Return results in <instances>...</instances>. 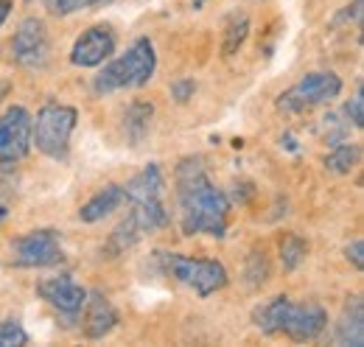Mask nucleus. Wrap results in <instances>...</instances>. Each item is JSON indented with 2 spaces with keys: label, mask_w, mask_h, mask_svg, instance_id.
I'll return each mask as SVG.
<instances>
[{
  "label": "nucleus",
  "mask_w": 364,
  "mask_h": 347,
  "mask_svg": "<svg viewBox=\"0 0 364 347\" xmlns=\"http://www.w3.org/2000/svg\"><path fill=\"white\" fill-rule=\"evenodd\" d=\"M328 325V314L317 303H291L283 311V322H280V333L294 339V342H309L317 339Z\"/></svg>",
  "instance_id": "obj_8"
},
{
  "label": "nucleus",
  "mask_w": 364,
  "mask_h": 347,
  "mask_svg": "<svg viewBox=\"0 0 364 347\" xmlns=\"http://www.w3.org/2000/svg\"><path fill=\"white\" fill-rule=\"evenodd\" d=\"M247 34H250V17L241 11H235V14H230L228 17V26H225V40H222V53L225 56H232V53H238V48L244 45L247 40Z\"/></svg>",
  "instance_id": "obj_17"
},
{
  "label": "nucleus",
  "mask_w": 364,
  "mask_h": 347,
  "mask_svg": "<svg viewBox=\"0 0 364 347\" xmlns=\"http://www.w3.org/2000/svg\"><path fill=\"white\" fill-rule=\"evenodd\" d=\"M339 92H342V79L336 73H309L277 98V107L283 112H303L333 101Z\"/></svg>",
  "instance_id": "obj_5"
},
{
  "label": "nucleus",
  "mask_w": 364,
  "mask_h": 347,
  "mask_svg": "<svg viewBox=\"0 0 364 347\" xmlns=\"http://www.w3.org/2000/svg\"><path fill=\"white\" fill-rule=\"evenodd\" d=\"M163 193V174L157 163H149L143 171L137 174L135 179L127 182L124 188V199L132 205V202H149V199H160Z\"/></svg>",
  "instance_id": "obj_14"
},
{
  "label": "nucleus",
  "mask_w": 364,
  "mask_h": 347,
  "mask_svg": "<svg viewBox=\"0 0 364 347\" xmlns=\"http://www.w3.org/2000/svg\"><path fill=\"white\" fill-rule=\"evenodd\" d=\"M345 115L353 121V127H356V129H362V124H364V95L362 92H356V95L348 101Z\"/></svg>",
  "instance_id": "obj_25"
},
{
  "label": "nucleus",
  "mask_w": 364,
  "mask_h": 347,
  "mask_svg": "<svg viewBox=\"0 0 364 347\" xmlns=\"http://www.w3.org/2000/svg\"><path fill=\"white\" fill-rule=\"evenodd\" d=\"M362 252H364V244L362 241H353L348 250H345V255H348V260L356 266V269H362L364 266V258H362Z\"/></svg>",
  "instance_id": "obj_27"
},
{
  "label": "nucleus",
  "mask_w": 364,
  "mask_h": 347,
  "mask_svg": "<svg viewBox=\"0 0 364 347\" xmlns=\"http://www.w3.org/2000/svg\"><path fill=\"white\" fill-rule=\"evenodd\" d=\"M157 68V53L154 45L146 37H140L132 43L127 53H121L118 59H112L98 76H95V92H115V90H127V87H143Z\"/></svg>",
  "instance_id": "obj_2"
},
{
  "label": "nucleus",
  "mask_w": 364,
  "mask_h": 347,
  "mask_svg": "<svg viewBox=\"0 0 364 347\" xmlns=\"http://www.w3.org/2000/svg\"><path fill=\"white\" fill-rule=\"evenodd\" d=\"M0 218H3V210H0Z\"/></svg>",
  "instance_id": "obj_31"
},
{
  "label": "nucleus",
  "mask_w": 364,
  "mask_h": 347,
  "mask_svg": "<svg viewBox=\"0 0 364 347\" xmlns=\"http://www.w3.org/2000/svg\"><path fill=\"white\" fill-rule=\"evenodd\" d=\"M286 305H289V297H272V300H267L264 305H258L255 314H252L255 328H258L261 333H267V336L280 333V322H283Z\"/></svg>",
  "instance_id": "obj_16"
},
{
  "label": "nucleus",
  "mask_w": 364,
  "mask_h": 347,
  "mask_svg": "<svg viewBox=\"0 0 364 347\" xmlns=\"http://www.w3.org/2000/svg\"><path fill=\"white\" fill-rule=\"evenodd\" d=\"M247 277H250V286H261V283H267V277H269V266H267L264 252H252L250 269H247Z\"/></svg>",
  "instance_id": "obj_24"
},
{
  "label": "nucleus",
  "mask_w": 364,
  "mask_h": 347,
  "mask_svg": "<svg viewBox=\"0 0 364 347\" xmlns=\"http://www.w3.org/2000/svg\"><path fill=\"white\" fill-rule=\"evenodd\" d=\"M127 199H124V188L121 185H107V188H101L95 196H92L87 205H82V210H79V218L82 221H101V218H107L112 210H118L121 205H124Z\"/></svg>",
  "instance_id": "obj_15"
},
{
  "label": "nucleus",
  "mask_w": 364,
  "mask_h": 347,
  "mask_svg": "<svg viewBox=\"0 0 364 347\" xmlns=\"http://www.w3.org/2000/svg\"><path fill=\"white\" fill-rule=\"evenodd\" d=\"M79 112L65 104H46L31 121V143L50 160H68L70 134L76 129Z\"/></svg>",
  "instance_id": "obj_3"
},
{
  "label": "nucleus",
  "mask_w": 364,
  "mask_h": 347,
  "mask_svg": "<svg viewBox=\"0 0 364 347\" xmlns=\"http://www.w3.org/2000/svg\"><path fill=\"white\" fill-rule=\"evenodd\" d=\"M31 115L26 107H9L0 115V163H14L31 149Z\"/></svg>",
  "instance_id": "obj_7"
},
{
  "label": "nucleus",
  "mask_w": 364,
  "mask_h": 347,
  "mask_svg": "<svg viewBox=\"0 0 364 347\" xmlns=\"http://www.w3.org/2000/svg\"><path fill=\"white\" fill-rule=\"evenodd\" d=\"M11 53L14 62L23 68H43L48 59V34L46 23L37 17H28L20 23V28L14 31L11 40Z\"/></svg>",
  "instance_id": "obj_9"
},
{
  "label": "nucleus",
  "mask_w": 364,
  "mask_h": 347,
  "mask_svg": "<svg viewBox=\"0 0 364 347\" xmlns=\"http://www.w3.org/2000/svg\"><path fill=\"white\" fill-rule=\"evenodd\" d=\"M95 3L98 0H46L48 11L56 14V17H68L73 11H85V9H90Z\"/></svg>",
  "instance_id": "obj_23"
},
{
  "label": "nucleus",
  "mask_w": 364,
  "mask_h": 347,
  "mask_svg": "<svg viewBox=\"0 0 364 347\" xmlns=\"http://www.w3.org/2000/svg\"><path fill=\"white\" fill-rule=\"evenodd\" d=\"M336 342L345 347L364 345V303L362 297H348L342 316L336 322Z\"/></svg>",
  "instance_id": "obj_13"
},
{
  "label": "nucleus",
  "mask_w": 364,
  "mask_h": 347,
  "mask_svg": "<svg viewBox=\"0 0 364 347\" xmlns=\"http://www.w3.org/2000/svg\"><path fill=\"white\" fill-rule=\"evenodd\" d=\"M115 53V34L109 26H92L70 48V62L76 68H98Z\"/></svg>",
  "instance_id": "obj_10"
},
{
  "label": "nucleus",
  "mask_w": 364,
  "mask_h": 347,
  "mask_svg": "<svg viewBox=\"0 0 364 347\" xmlns=\"http://www.w3.org/2000/svg\"><path fill=\"white\" fill-rule=\"evenodd\" d=\"M191 3H193V9H199V6H205L208 0H191Z\"/></svg>",
  "instance_id": "obj_29"
},
{
  "label": "nucleus",
  "mask_w": 364,
  "mask_h": 347,
  "mask_svg": "<svg viewBox=\"0 0 364 347\" xmlns=\"http://www.w3.org/2000/svg\"><path fill=\"white\" fill-rule=\"evenodd\" d=\"M11 6H14V0H0V28H3V23H6V17H9Z\"/></svg>",
  "instance_id": "obj_28"
},
{
  "label": "nucleus",
  "mask_w": 364,
  "mask_h": 347,
  "mask_svg": "<svg viewBox=\"0 0 364 347\" xmlns=\"http://www.w3.org/2000/svg\"><path fill=\"white\" fill-rule=\"evenodd\" d=\"M177 202L180 224L185 235H213L225 238L228 233L230 202L205 171L202 157H185L177 166Z\"/></svg>",
  "instance_id": "obj_1"
},
{
  "label": "nucleus",
  "mask_w": 364,
  "mask_h": 347,
  "mask_svg": "<svg viewBox=\"0 0 364 347\" xmlns=\"http://www.w3.org/2000/svg\"><path fill=\"white\" fill-rule=\"evenodd\" d=\"M193 90H196V85H193L191 79H182V82H174V87H171V95H174L180 104H185V101L193 95Z\"/></svg>",
  "instance_id": "obj_26"
},
{
  "label": "nucleus",
  "mask_w": 364,
  "mask_h": 347,
  "mask_svg": "<svg viewBox=\"0 0 364 347\" xmlns=\"http://www.w3.org/2000/svg\"><path fill=\"white\" fill-rule=\"evenodd\" d=\"M151 115H154V107L151 104H143V101H137V104H132L127 110V134H129L132 146H137L146 137L149 124H151Z\"/></svg>",
  "instance_id": "obj_18"
},
{
  "label": "nucleus",
  "mask_w": 364,
  "mask_h": 347,
  "mask_svg": "<svg viewBox=\"0 0 364 347\" xmlns=\"http://www.w3.org/2000/svg\"><path fill=\"white\" fill-rule=\"evenodd\" d=\"M306 258V241L303 238H297V235H289L286 241H283V247H280V260H283V269H297L300 266V260Z\"/></svg>",
  "instance_id": "obj_21"
},
{
  "label": "nucleus",
  "mask_w": 364,
  "mask_h": 347,
  "mask_svg": "<svg viewBox=\"0 0 364 347\" xmlns=\"http://www.w3.org/2000/svg\"><path fill=\"white\" fill-rule=\"evenodd\" d=\"M62 260V244L53 230H34L11 244V263L23 269H43Z\"/></svg>",
  "instance_id": "obj_6"
},
{
  "label": "nucleus",
  "mask_w": 364,
  "mask_h": 347,
  "mask_svg": "<svg viewBox=\"0 0 364 347\" xmlns=\"http://www.w3.org/2000/svg\"><path fill=\"white\" fill-rule=\"evenodd\" d=\"M356 163H359V149L353 143H336L333 151L325 157V169L333 174H350Z\"/></svg>",
  "instance_id": "obj_20"
},
{
  "label": "nucleus",
  "mask_w": 364,
  "mask_h": 347,
  "mask_svg": "<svg viewBox=\"0 0 364 347\" xmlns=\"http://www.w3.org/2000/svg\"><path fill=\"white\" fill-rule=\"evenodd\" d=\"M353 3H356V6H362V0H353Z\"/></svg>",
  "instance_id": "obj_30"
},
{
  "label": "nucleus",
  "mask_w": 364,
  "mask_h": 347,
  "mask_svg": "<svg viewBox=\"0 0 364 347\" xmlns=\"http://www.w3.org/2000/svg\"><path fill=\"white\" fill-rule=\"evenodd\" d=\"M118 325V314L112 303L101 294V292H87V300H85V336L87 339H104L112 328Z\"/></svg>",
  "instance_id": "obj_12"
},
{
  "label": "nucleus",
  "mask_w": 364,
  "mask_h": 347,
  "mask_svg": "<svg viewBox=\"0 0 364 347\" xmlns=\"http://www.w3.org/2000/svg\"><path fill=\"white\" fill-rule=\"evenodd\" d=\"M37 294L46 300L48 305H53L62 314H79L85 308L87 292L70 277V274H59V277H48L37 286Z\"/></svg>",
  "instance_id": "obj_11"
},
{
  "label": "nucleus",
  "mask_w": 364,
  "mask_h": 347,
  "mask_svg": "<svg viewBox=\"0 0 364 347\" xmlns=\"http://www.w3.org/2000/svg\"><path fill=\"white\" fill-rule=\"evenodd\" d=\"M160 260L171 277L191 286L199 297H210L228 286V269L219 260L185 258V255H166V252H160Z\"/></svg>",
  "instance_id": "obj_4"
},
{
  "label": "nucleus",
  "mask_w": 364,
  "mask_h": 347,
  "mask_svg": "<svg viewBox=\"0 0 364 347\" xmlns=\"http://www.w3.org/2000/svg\"><path fill=\"white\" fill-rule=\"evenodd\" d=\"M28 345V333L17 319H3L0 322V347H23Z\"/></svg>",
  "instance_id": "obj_22"
},
{
  "label": "nucleus",
  "mask_w": 364,
  "mask_h": 347,
  "mask_svg": "<svg viewBox=\"0 0 364 347\" xmlns=\"http://www.w3.org/2000/svg\"><path fill=\"white\" fill-rule=\"evenodd\" d=\"M140 238H143V233L132 224V218L127 216L118 227H115V233L109 235V241H107V252H109V255H121V252L132 250Z\"/></svg>",
  "instance_id": "obj_19"
}]
</instances>
